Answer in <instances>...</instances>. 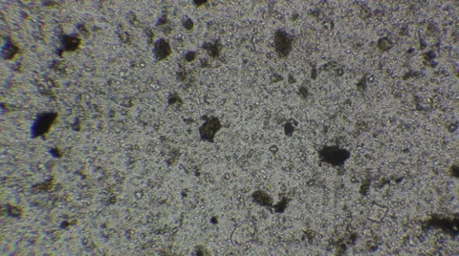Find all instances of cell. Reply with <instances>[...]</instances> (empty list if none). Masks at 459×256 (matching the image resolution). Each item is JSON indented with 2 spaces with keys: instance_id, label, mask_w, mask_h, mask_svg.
Here are the masks:
<instances>
[{
  "instance_id": "1",
  "label": "cell",
  "mask_w": 459,
  "mask_h": 256,
  "mask_svg": "<svg viewBox=\"0 0 459 256\" xmlns=\"http://www.w3.org/2000/svg\"><path fill=\"white\" fill-rule=\"evenodd\" d=\"M56 113H44L39 117L36 124L34 125L32 133L35 137H40L44 134H47L52 128L53 124L57 119Z\"/></svg>"
},
{
  "instance_id": "2",
  "label": "cell",
  "mask_w": 459,
  "mask_h": 256,
  "mask_svg": "<svg viewBox=\"0 0 459 256\" xmlns=\"http://www.w3.org/2000/svg\"><path fill=\"white\" fill-rule=\"evenodd\" d=\"M291 39L285 33H278L275 37V49L277 54L281 57H285L291 50Z\"/></svg>"
},
{
  "instance_id": "3",
  "label": "cell",
  "mask_w": 459,
  "mask_h": 256,
  "mask_svg": "<svg viewBox=\"0 0 459 256\" xmlns=\"http://www.w3.org/2000/svg\"><path fill=\"white\" fill-rule=\"evenodd\" d=\"M221 125L216 118H212L211 120L207 121L200 128V133L202 138L212 141L211 137H214L215 133L220 129Z\"/></svg>"
},
{
  "instance_id": "4",
  "label": "cell",
  "mask_w": 459,
  "mask_h": 256,
  "mask_svg": "<svg viewBox=\"0 0 459 256\" xmlns=\"http://www.w3.org/2000/svg\"><path fill=\"white\" fill-rule=\"evenodd\" d=\"M321 156L323 160L331 164H337L340 160H344L343 151L333 147H326L321 151Z\"/></svg>"
},
{
  "instance_id": "5",
  "label": "cell",
  "mask_w": 459,
  "mask_h": 256,
  "mask_svg": "<svg viewBox=\"0 0 459 256\" xmlns=\"http://www.w3.org/2000/svg\"><path fill=\"white\" fill-rule=\"evenodd\" d=\"M154 54L157 59H164L171 54V47L164 40L159 41L154 47Z\"/></svg>"
}]
</instances>
